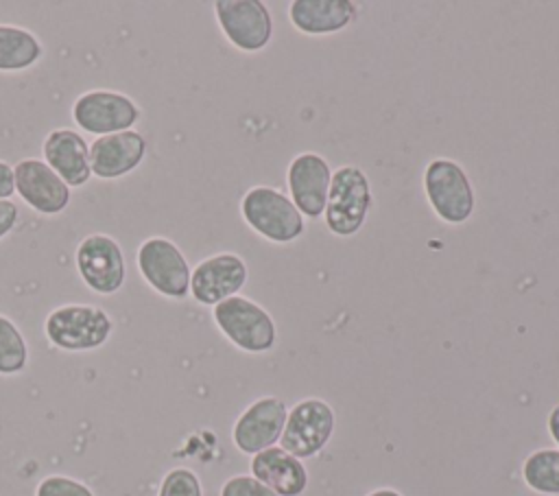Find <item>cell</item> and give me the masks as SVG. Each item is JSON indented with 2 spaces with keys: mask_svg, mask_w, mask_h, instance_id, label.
Segmentation results:
<instances>
[{
  "mask_svg": "<svg viewBox=\"0 0 559 496\" xmlns=\"http://www.w3.org/2000/svg\"><path fill=\"white\" fill-rule=\"evenodd\" d=\"M44 332L50 345L63 352H90L109 341L114 321L100 306L63 304L48 312Z\"/></svg>",
  "mask_w": 559,
  "mask_h": 496,
  "instance_id": "cell-1",
  "label": "cell"
},
{
  "mask_svg": "<svg viewBox=\"0 0 559 496\" xmlns=\"http://www.w3.org/2000/svg\"><path fill=\"white\" fill-rule=\"evenodd\" d=\"M245 223L271 243H290L304 232V216L295 203L271 186H253L240 201Z\"/></svg>",
  "mask_w": 559,
  "mask_h": 496,
  "instance_id": "cell-2",
  "label": "cell"
},
{
  "mask_svg": "<svg viewBox=\"0 0 559 496\" xmlns=\"http://www.w3.org/2000/svg\"><path fill=\"white\" fill-rule=\"evenodd\" d=\"M373 203L371 186L367 175L358 166H341L332 173L328 201H325V225L334 236L356 234L367 219Z\"/></svg>",
  "mask_w": 559,
  "mask_h": 496,
  "instance_id": "cell-3",
  "label": "cell"
},
{
  "mask_svg": "<svg viewBox=\"0 0 559 496\" xmlns=\"http://www.w3.org/2000/svg\"><path fill=\"white\" fill-rule=\"evenodd\" d=\"M135 264L142 280L168 299L190 295V267L183 251L166 236H151L140 243Z\"/></svg>",
  "mask_w": 559,
  "mask_h": 496,
  "instance_id": "cell-4",
  "label": "cell"
},
{
  "mask_svg": "<svg viewBox=\"0 0 559 496\" xmlns=\"http://www.w3.org/2000/svg\"><path fill=\"white\" fill-rule=\"evenodd\" d=\"M218 330L240 350L260 354L275 345V321L255 302L234 295L212 308Z\"/></svg>",
  "mask_w": 559,
  "mask_h": 496,
  "instance_id": "cell-5",
  "label": "cell"
},
{
  "mask_svg": "<svg viewBox=\"0 0 559 496\" xmlns=\"http://www.w3.org/2000/svg\"><path fill=\"white\" fill-rule=\"evenodd\" d=\"M424 190L435 214L450 225L467 221L474 212V188L465 170L452 160L439 157L426 166Z\"/></svg>",
  "mask_w": 559,
  "mask_h": 496,
  "instance_id": "cell-6",
  "label": "cell"
},
{
  "mask_svg": "<svg viewBox=\"0 0 559 496\" xmlns=\"http://www.w3.org/2000/svg\"><path fill=\"white\" fill-rule=\"evenodd\" d=\"M70 111L74 125L96 138L133 129L142 114L131 96L116 90H87L74 98Z\"/></svg>",
  "mask_w": 559,
  "mask_h": 496,
  "instance_id": "cell-7",
  "label": "cell"
},
{
  "mask_svg": "<svg viewBox=\"0 0 559 496\" xmlns=\"http://www.w3.org/2000/svg\"><path fill=\"white\" fill-rule=\"evenodd\" d=\"M83 284L98 295H114L127 280L124 251L109 234L85 236L74 253Z\"/></svg>",
  "mask_w": 559,
  "mask_h": 496,
  "instance_id": "cell-8",
  "label": "cell"
},
{
  "mask_svg": "<svg viewBox=\"0 0 559 496\" xmlns=\"http://www.w3.org/2000/svg\"><path fill=\"white\" fill-rule=\"evenodd\" d=\"M334 430V411L328 402L308 398L297 402L288 415L280 437V448L297 459L314 457L325 448Z\"/></svg>",
  "mask_w": 559,
  "mask_h": 496,
  "instance_id": "cell-9",
  "label": "cell"
},
{
  "mask_svg": "<svg viewBox=\"0 0 559 496\" xmlns=\"http://www.w3.org/2000/svg\"><path fill=\"white\" fill-rule=\"evenodd\" d=\"M214 13L223 35L245 52L262 50L273 35V20L260 0H216Z\"/></svg>",
  "mask_w": 559,
  "mask_h": 496,
  "instance_id": "cell-10",
  "label": "cell"
},
{
  "mask_svg": "<svg viewBox=\"0 0 559 496\" xmlns=\"http://www.w3.org/2000/svg\"><path fill=\"white\" fill-rule=\"evenodd\" d=\"M13 181L20 199L44 216L61 214L70 205V186L44 160H20L13 166Z\"/></svg>",
  "mask_w": 559,
  "mask_h": 496,
  "instance_id": "cell-11",
  "label": "cell"
},
{
  "mask_svg": "<svg viewBox=\"0 0 559 496\" xmlns=\"http://www.w3.org/2000/svg\"><path fill=\"white\" fill-rule=\"evenodd\" d=\"M247 282V264L240 256L223 251L201 260L190 273V295L203 306H216L234 295Z\"/></svg>",
  "mask_w": 559,
  "mask_h": 496,
  "instance_id": "cell-12",
  "label": "cell"
},
{
  "mask_svg": "<svg viewBox=\"0 0 559 496\" xmlns=\"http://www.w3.org/2000/svg\"><path fill=\"white\" fill-rule=\"evenodd\" d=\"M286 404L280 398H260L249 404L234 424L231 439L245 454H258L280 441L286 424Z\"/></svg>",
  "mask_w": 559,
  "mask_h": 496,
  "instance_id": "cell-13",
  "label": "cell"
},
{
  "mask_svg": "<svg viewBox=\"0 0 559 496\" xmlns=\"http://www.w3.org/2000/svg\"><path fill=\"white\" fill-rule=\"evenodd\" d=\"M286 181L290 190V201L301 212V216L306 214L308 219H317L323 214L332 170L321 155L306 151L293 157L286 170Z\"/></svg>",
  "mask_w": 559,
  "mask_h": 496,
  "instance_id": "cell-14",
  "label": "cell"
},
{
  "mask_svg": "<svg viewBox=\"0 0 559 496\" xmlns=\"http://www.w3.org/2000/svg\"><path fill=\"white\" fill-rule=\"evenodd\" d=\"M146 151V138L135 129L100 135L90 144L92 175L107 181L120 179L144 162Z\"/></svg>",
  "mask_w": 559,
  "mask_h": 496,
  "instance_id": "cell-15",
  "label": "cell"
},
{
  "mask_svg": "<svg viewBox=\"0 0 559 496\" xmlns=\"http://www.w3.org/2000/svg\"><path fill=\"white\" fill-rule=\"evenodd\" d=\"M44 162L70 186L81 188L90 181V146L74 129H52L41 144Z\"/></svg>",
  "mask_w": 559,
  "mask_h": 496,
  "instance_id": "cell-16",
  "label": "cell"
},
{
  "mask_svg": "<svg viewBox=\"0 0 559 496\" xmlns=\"http://www.w3.org/2000/svg\"><path fill=\"white\" fill-rule=\"evenodd\" d=\"M251 474L277 496H299L308 487V472L301 459L275 446L253 454Z\"/></svg>",
  "mask_w": 559,
  "mask_h": 496,
  "instance_id": "cell-17",
  "label": "cell"
},
{
  "mask_svg": "<svg viewBox=\"0 0 559 496\" xmlns=\"http://www.w3.org/2000/svg\"><path fill=\"white\" fill-rule=\"evenodd\" d=\"M358 15L352 0H295L288 7L293 26L306 35H330L343 31Z\"/></svg>",
  "mask_w": 559,
  "mask_h": 496,
  "instance_id": "cell-18",
  "label": "cell"
},
{
  "mask_svg": "<svg viewBox=\"0 0 559 496\" xmlns=\"http://www.w3.org/2000/svg\"><path fill=\"white\" fill-rule=\"evenodd\" d=\"M44 55L41 39L24 26L0 24V72H20Z\"/></svg>",
  "mask_w": 559,
  "mask_h": 496,
  "instance_id": "cell-19",
  "label": "cell"
},
{
  "mask_svg": "<svg viewBox=\"0 0 559 496\" xmlns=\"http://www.w3.org/2000/svg\"><path fill=\"white\" fill-rule=\"evenodd\" d=\"M522 474L531 489L559 496V450L544 448L528 454L522 465Z\"/></svg>",
  "mask_w": 559,
  "mask_h": 496,
  "instance_id": "cell-20",
  "label": "cell"
},
{
  "mask_svg": "<svg viewBox=\"0 0 559 496\" xmlns=\"http://www.w3.org/2000/svg\"><path fill=\"white\" fill-rule=\"evenodd\" d=\"M28 363V345L20 328L0 315V376H13L24 371Z\"/></svg>",
  "mask_w": 559,
  "mask_h": 496,
  "instance_id": "cell-21",
  "label": "cell"
},
{
  "mask_svg": "<svg viewBox=\"0 0 559 496\" xmlns=\"http://www.w3.org/2000/svg\"><path fill=\"white\" fill-rule=\"evenodd\" d=\"M157 496H203L199 476L188 468H175L162 479Z\"/></svg>",
  "mask_w": 559,
  "mask_h": 496,
  "instance_id": "cell-22",
  "label": "cell"
},
{
  "mask_svg": "<svg viewBox=\"0 0 559 496\" xmlns=\"http://www.w3.org/2000/svg\"><path fill=\"white\" fill-rule=\"evenodd\" d=\"M35 496H94V492L72 476L50 474L39 481V485L35 487Z\"/></svg>",
  "mask_w": 559,
  "mask_h": 496,
  "instance_id": "cell-23",
  "label": "cell"
},
{
  "mask_svg": "<svg viewBox=\"0 0 559 496\" xmlns=\"http://www.w3.org/2000/svg\"><path fill=\"white\" fill-rule=\"evenodd\" d=\"M221 496H277V494L271 487H266L264 483H260L258 479L238 474L223 483Z\"/></svg>",
  "mask_w": 559,
  "mask_h": 496,
  "instance_id": "cell-24",
  "label": "cell"
},
{
  "mask_svg": "<svg viewBox=\"0 0 559 496\" xmlns=\"http://www.w3.org/2000/svg\"><path fill=\"white\" fill-rule=\"evenodd\" d=\"M17 205L11 199H0V240L17 225Z\"/></svg>",
  "mask_w": 559,
  "mask_h": 496,
  "instance_id": "cell-25",
  "label": "cell"
},
{
  "mask_svg": "<svg viewBox=\"0 0 559 496\" xmlns=\"http://www.w3.org/2000/svg\"><path fill=\"white\" fill-rule=\"evenodd\" d=\"M15 192V181H13V166L4 160H0V199H11Z\"/></svg>",
  "mask_w": 559,
  "mask_h": 496,
  "instance_id": "cell-26",
  "label": "cell"
},
{
  "mask_svg": "<svg viewBox=\"0 0 559 496\" xmlns=\"http://www.w3.org/2000/svg\"><path fill=\"white\" fill-rule=\"evenodd\" d=\"M548 433H550V437L557 441V446H559V404L550 411V415H548Z\"/></svg>",
  "mask_w": 559,
  "mask_h": 496,
  "instance_id": "cell-27",
  "label": "cell"
},
{
  "mask_svg": "<svg viewBox=\"0 0 559 496\" xmlns=\"http://www.w3.org/2000/svg\"><path fill=\"white\" fill-rule=\"evenodd\" d=\"M367 496H402V494H397L395 489H376V492H371Z\"/></svg>",
  "mask_w": 559,
  "mask_h": 496,
  "instance_id": "cell-28",
  "label": "cell"
}]
</instances>
